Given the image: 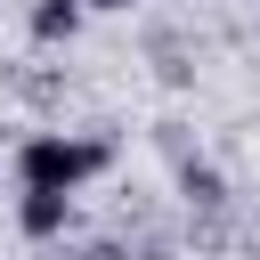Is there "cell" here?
<instances>
[{"mask_svg": "<svg viewBox=\"0 0 260 260\" xmlns=\"http://www.w3.org/2000/svg\"><path fill=\"white\" fill-rule=\"evenodd\" d=\"M114 162V146L106 138H57V130H41V138H24V154H16V179L24 187H57V195H73L81 179H98Z\"/></svg>", "mask_w": 260, "mask_h": 260, "instance_id": "6da1fadb", "label": "cell"}, {"mask_svg": "<svg viewBox=\"0 0 260 260\" xmlns=\"http://www.w3.org/2000/svg\"><path fill=\"white\" fill-rule=\"evenodd\" d=\"M65 219H73V195L24 187V203H16V228H24V236H65Z\"/></svg>", "mask_w": 260, "mask_h": 260, "instance_id": "7a4b0ae2", "label": "cell"}, {"mask_svg": "<svg viewBox=\"0 0 260 260\" xmlns=\"http://www.w3.org/2000/svg\"><path fill=\"white\" fill-rule=\"evenodd\" d=\"M187 195H195V203H219V171H195V162H187Z\"/></svg>", "mask_w": 260, "mask_h": 260, "instance_id": "277c9868", "label": "cell"}, {"mask_svg": "<svg viewBox=\"0 0 260 260\" xmlns=\"http://www.w3.org/2000/svg\"><path fill=\"white\" fill-rule=\"evenodd\" d=\"M89 0H32V41H73Z\"/></svg>", "mask_w": 260, "mask_h": 260, "instance_id": "3957f363", "label": "cell"}, {"mask_svg": "<svg viewBox=\"0 0 260 260\" xmlns=\"http://www.w3.org/2000/svg\"><path fill=\"white\" fill-rule=\"evenodd\" d=\"M89 8H130V0H89Z\"/></svg>", "mask_w": 260, "mask_h": 260, "instance_id": "5b68a950", "label": "cell"}]
</instances>
